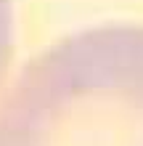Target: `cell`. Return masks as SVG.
<instances>
[{
	"label": "cell",
	"mask_w": 143,
	"mask_h": 146,
	"mask_svg": "<svg viewBox=\"0 0 143 146\" xmlns=\"http://www.w3.org/2000/svg\"><path fill=\"white\" fill-rule=\"evenodd\" d=\"M13 50V0H0V80Z\"/></svg>",
	"instance_id": "2"
},
{
	"label": "cell",
	"mask_w": 143,
	"mask_h": 146,
	"mask_svg": "<svg viewBox=\"0 0 143 146\" xmlns=\"http://www.w3.org/2000/svg\"><path fill=\"white\" fill-rule=\"evenodd\" d=\"M0 146H143V27L58 40L0 101Z\"/></svg>",
	"instance_id": "1"
}]
</instances>
